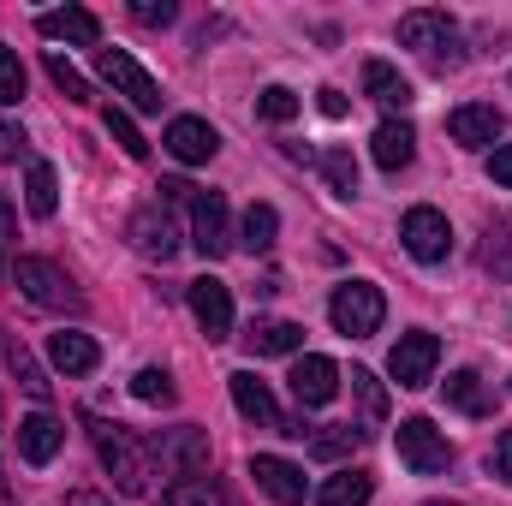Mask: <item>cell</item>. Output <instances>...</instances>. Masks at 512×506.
<instances>
[{"label":"cell","instance_id":"6da1fadb","mask_svg":"<svg viewBox=\"0 0 512 506\" xmlns=\"http://www.w3.org/2000/svg\"><path fill=\"white\" fill-rule=\"evenodd\" d=\"M399 42L405 48H417L435 72H459L465 66V36H459V24L447 18V12H405L399 18Z\"/></svg>","mask_w":512,"mask_h":506},{"label":"cell","instance_id":"7a4b0ae2","mask_svg":"<svg viewBox=\"0 0 512 506\" xmlns=\"http://www.w3.org/2000/svg\"><path fill=\"white\" fill-rule=\"evenodd\" d=\"M12 286H18L30 304H42V310H84V292H78L72 274L54 268L48 256H18V262H12Z\"/></svg>","mask_w":512,"mask_h":506},{"label":"cell","instance_id":"3957f363","mask_svg":"<svg viewBox=\"0 0 512 506\" xmlns=\"http://www.w3.org/2000/svg\"><path fill=\"white\" fill-rule=\"evenodd\" d=\"M328 316H334V328H340L346 340H370V334L382 328V316H387L382 286H370V280H346V286H334Z\"/></svg>","mask_w":512,"mask_h":506},{"label":"cell","instance_id":"277c9868","mask_svg":"<svg viewBox=\"0 0 512 506\" xmlns=\"http://www.w3.org/2000/svg\"><path fill=\"white\" fill-rule=\"evenodd\" d=\"M96 435V453H102V471L120 483V495H149V453L131 441L126 429H114V423H96L90 429Z\"/></svg>","mask_w":512,"mask_h":506},{"label":"cell","instance_id":"5b68a950","mask_svg":"<svg viewBox=\"0 0 512 506\" xmlns=\"http://www.w3.org/2000/svg\"><path fill=\"white\" fill-rule=\"evenodd\" d=\"M393 447H399L405 471H417V477H435V471L453 465V447H447V435H441L429 417H405L399 435H393Z\"/></svg>","mask_w":512,"mask_h":506},{"label":"cell","instance_id":"8992f818","mask_svg":"<svg viewBox=\"0 0 512 506\" xmlns=\"http://www.w3.org/2000/svg\"><path fill=\"white\" fill-rule=\"evenodd\" d=\"M435 364H441V340H435L429 328H411V334H399V346H393V358H387V376L417 393V387L435 381Z\"/></svg>","mask_w":512,"mask_h":506},{"label":"cell","instance_id":"52a82bcc","mask_svg":"<svg viewBox=\"0 0 512 506\" xmlns=\"http://www.w3.org/2000/svg\"><path fill=\"white\" fill-rule=\"evenodd\" d=\"M96 66H102V78L114 84V96H126L137 114H155V108H161V84L131 60L126 48H102V54H96Z\"/></svg>","mask_w":512,"mask_h":506},{"label":"cell","instance_id":"ba28073f","mask_svg":"<svg viewBox=\"0 0 512 506\" xmlns=\"http://www.w3.org/2000/svg\"><path fill=\"white\" fill-rule=\"evenodd\" d=\"M399 239H405V251L417 256V262H447V251H453V227H447V215H441V209H429V203L405 209Z\"/></svg>","mask_w":512,"mask_h":506},{"label":"cell","instance_id":"9c48e42d","mask_svg":"<svg viewBox=\"0 0 512 506\" xmlns=\"http://www.w3.org/2000/svg\"><path fill=\"white\" fill-rule=\"evenodd\" d=\"M227 381H233V405H239V411H245L251 423L274 429V435H292V441H298V435H310L304 423H292V417H286V411L274 405V393H268V387H262V381L251 376V370H239V376H227Z\"/></svg>","mask_w":512,"mask_h":506},{"label":"cell","instance_id":"30bf717a","mask_svg":"<svg viewBox=\"0 0 512 506\" xmlns=\"http://www.w3.org/2000/svg\"><path fill=\"white\" fill-rule=\"evenodd\" d=\"M191 245L203 256L233 251V227H227V197L221 191H197V203H191Z\"/></svg>","mask_w":512,"mask_h":506},{"label":"cell","instance_id":"8fae6325","mask_svg":"<svg viewBox=\"0 0 512 506\" xmlns=\"http://www.w3.org/2000/svg\"><path fill=\"white\" fill-rule=\"evenodd\" d=\"M185 298H191V316H197V328H203L209 340H227V334H233V292H227L215 274L191 280Z\"/></svg>","mask_w":512,"mask_h":506},{"label":"cell","instance_id":"7c38bea8","mask_svg":"<svg viewBox=\"0 0 512 506\" xmlns=\"http://www.w3.org/2000/svg\"><path fill=\"white\" fill-rule=\"evenodd\" d=\"M155 453H161V465L167 471H179V477H209V435L203 429H161L155 435Z\"/></svg>","mask_w":512,"mask_h":506},{"label":"cell","instance_id":"4fadbf2b","mask_svg":"<svg viewBox=\"0 0 512 506\" xmlns=\"http://www.w3.org/2000/svg\"><path fill=\"white\" fill-rule=\"evenodd\" d=\"M286 381H292V399H298V405H328V399L340 393V364L322 358V352H304Z\"/></svg>","mask_w":512,"mask_h":506},{"label":"cell","instance_id":"5bb4252c","mask_svg":"<svg viewBox=\"0 0 512 506\" xmlns=\"http://www.w3.org/2000/svg\"><path fill=\"white\" fill-rule=\"evenodd\" d=\"M167 149H173V161H185V167H203V161H215V149H221V131L209 126V120H197V114H179V120L167 126Z\"/></svg>","mask_w":512,"mask_h":506},{"label":"cell","instance_id":"9a60e30c","mask_svg":"<svg viewBox=\"0 0 512 506\" xmlns=\"http://www.w3.org/2000/svg\"><path fill=\"white\" fill-rule=\"evenodd\" d=\"M251 477H256V489H262L268 501H280V506H304V471H298L292 459L256 453V459H251Z\"/></svg>","mask_w":512,"mask_h":506},{"label":"cell","instance_id":"2e32d148","mask_svg":"<svg viewBox=\"0 0 512 506\" xmlns=\"http://www.w3.org/2000/svg\"><path fill=\"white\" fill-rule=\"evenodd\" d=\"M126 233H131V245L143 256H155V262H173V256H179V233H173V221L161 215V203H155V209H137Z\"/></svg>","mask_w":512,"mask_h":506},{"label":"cell","instance_id":"e0dca14e","mask_svg":"<svg viewBox=\"0 0 512 506\" xmlns=\"http://www.w3.org/2000/svg\"><path fill=\"white\" fill-rule=\"evenodd\" d=\"M36 30H42L48 42H78V48H96V42H102V24H96V12H84V6L42 12V18H36Z\"/></svg>","mask_w":512,"mask_h":506},{"label":"cell","instance_id":"ac0fdd59","mask_svg":"<svg viewBox=\"0 0 512 506\" xmlns=\"http://www.w3.org/2000/svg\"><path fill=\"white\" fill-rule=\"evenodd\" d=\"M48 364H54L60 376H90V370L102 364V352H96V340H90V334L60 328V334H48Z\"/></svg>","mask_w":512,"mask_h":506},{"label":"cell","instance_id":"d6986e66","mask_svg":"<svg viewBox=\"0 0 512 506\" xmlns=\"http://www.w3.org/2000/svg\"><path fill=\"white\" fill-rule=\"evenodd\" d=\"M447 131H453V143H465V149H489V143L501 137V114H495L489 102H465V108L447 114Z\"/></svg>","mask_w":512,"mask_h":506},{"label":"cell","instance_id":"ffe728a7","mask_svg":"<svg viewBox=\"0 0 512 506\" xmlns=\"http://www.w3.org/2000/svg\"><path fill=\"white\" fill-rule=\"evenodd\" d=\"M60 441H66V423L48 417V411H30V417L18 423V453H24L30 465H48V459L60 453Z\"/></svg>","mask_w":512,"mask_h":506},{"label":"cell","instance_id":"44dd1931","mask_svg":"<svg viewBox=\"0 0 512 506\" xmlns=\"http://www.w3.org/2000/svg\"><path fill=\"white\" fill-rule=\"evenodd\" d=\"M370 149H376V167H382V173H399V167H411V155H417V131L405 126V120H382L376 137H370Z\"/></svg>","mask_w":512,"mask_h":506},{"label":"cell","instance_id":"7402d4cb","mask_svg":"<svg viewBox=\"0 0 512 506\" xmlns=\"http://www.w3.org/2000/svg\"><path fill=\"white\" fill-rule=\"evenodd\" d=\"M447 405L465 411V417H489L495 411V393H489V381L477 376V370H453L447 376Z\"/></svg>","mask_w":512,"mask_h":506},{"label":"cell","instance_id":"603a6c76","mask_svg":"<svg viewBox=\"0 0 512 506\" xmlns=\"http://www.w3.org/2000/svg\"><path fill=\"white\" fill-rule=\"evenodd\" d=\"M364 90H370L382 108H393V114H405V108L417 102V96H411V84H405L387 60H370V66H364Z\"/></svg>","mask_w":512,"mask_h":506},{"label":"cell","instance_id":"cb8c5ba5","mask_svg":"<svg viewBox=\"0 0 512 506\" xmlns=\"http://www.w3.org/2000/svg\"><path fill=\"white\" fill-rule=\"evenodd\" d=\"M0 346H6V370H12V376H18V387H24V393H30V399H48V393H54V381L42 376V364H36V358H30V346H24V340H18V334H6V340H0Z\"/></svg>","mask_w":512,"mask_h":506},{"label":"cell","instance_id":"d4e9b609","mask_svg":"<svg viewBox=\"0 0 512 506\" xmlns=\"http://www.w3.org/2000/svg\"><path fill=\"white\" fill-rule=\"evenodd\" d=\"M24 209H30L36 221H48V215L60 209V179H54L48 161H30V173H24Z\"/></svg>","mask_w":512,"mask_h":506},{"label":"cell","instance_id":"484cf974","mask_svg":"<svg viewBox=\"0 0 512 506\" xmlns=\"http://www.w3.org/2000/svg\"><path fill=\"white\" fill-rule=\"evenodd\" d=\"M245 340H251L256 358H286V352L304 346V328H298V322H256Z\"/></svg>","mask_w":512,"mask_h":506},{"label":"cell","instance_id":"4316f807","mask_svg":"<svg viewBox=\"0 0 512 506\" xmlns=\"http://www.w3.org/2000/svg\"><path fill=\"white\" fill-rule=\"evenodd\" d=\"M274 233H280V215H274V203H251L245 209V221H239V245L251 256L274 251Z\"/></svg>","mask_w":512,"mask_h":506},{"label":"cell","instance_id":"83f0119b","mask_svg":"<svg viewBox=\"0 0 512 506\" xmlns=\"http://www.w3.org/2000/svg\"><path fill=\"white\" fill-rule=\"evenodd\" d=\"M370 495H376V483H370L364 471H340V477L322 483L316 506H370Z\"/></svg>","mask_w":512,"mask_h":506},{"label":"cell","instance_id":"f1b7e54d","mask_svg":"<svg viewBox=\"0 0 512 506\" xmlns=\"http://www.w3.org/2000/svg\"><path fill=\"white\" fill-rule=\"evenodd\" d=\"M161 506H227V495L215 477H179L161 489Z\"/></svg>","mask_w":512,"mask_h":506},{"label":"cell","instance_id":"f546056e","mask_svg":"<svg viewBox=\"0 0 512 506\" xmlns=\"http://www.w3.org/2000/svg\"><path fill=\"white\" fill-rule=\"evenodd\" d=\"M48 78H54V90H60L72 108H84V102H90V78H84V72H78L60 48H48Z\"/></svg>","mask_w":512,"mask_h":506},{"label":"cell","instance_id":"4dcf8cb0","mask_svg":"<svg viewBox=\"0 0 512 506\" xmlns=\"http://www.w3.org/2000/svg\"><path fill=\"white\" fill-rule=\"evenodd\" d=\"M316 167H322V179H328L334 197H358V161H352L346 149H322Z\"/></svg>","mask_w":512,"mask_h":506},{"label":"cell","instance_id":"1f68e13d","mask_svg":"<svg viewBox=\"0 0 512 506\" xmlns=\"http://www.w3.org/2000/svg\"><path fill=\"white\" fill-rule=\"evenodd\" d=\"M358 441H364V429H352V423L310 429V453H316V459H346V453H358Z\"/></svg>","mask_w":512,"mask_h":506},{"label":"cell","instance_id":"d6a6232c","mask_svg":"<svg viewBox=\"0 0 512 506\" xmlns=\"http://www.w3.org/2000/svg\"><path fill=\"white\" fill-rule=\"evenodd\" d=\"M483 268H489L495 280H507V274H512V215L489 221V239H483Z\"/></svg>","mask_w":512,"mask_h":506},{"label":"cell","instance_id":"836d02e7","mask_svg":"<svg viewBox=\"0 0 512 506\" xmlns=\"http://www.w3.org/2000/svg\"><path fill=\"white\" fill-rule=\"evenodd\" d=\"M352 393H358V411L370 417V423H382L387 417V387L370 370H352Z\"/></svg>","mask_w":512,"mask_h":506},{"label":"cell","instance_id":"e575fe53","mask_svg":"<svg viewBox=\"0 0 512 506\" xmlns=\"http://www.w3.org/2000/svg\"><path fill=\"white\" fill-rule=\"evenodd\" d=\"M108 137L126 149L131 161H143V155H149V143H143V131H137V120H131L126 108H108Z\"/></svg>","mask_w":512,"mask_h":506},{"label":"cell","instance_id":"d590c367","mask_svg":"<svg viewBox=\"0 0 512 506\" xmlns=\"http://www.w3.org/2000/svg\"><path fill=\"white\" fill-rule=\"evenodd\" d=\"M256 114H262V120H274V126H286V120L298 114V96H292L286 84H268V90L256 96Z\"/></svg>","mask_w":512,"mask_h":506},{"label":"cell","instance_id":"8d00e7d4","mask_svg":"<svg viewBox=\"0 0 512 506\" xmlns=\"http://www.w3.org/2000/svg\"><path fill=\"white\" fill-rule=\"evenodd\" d=\"M131 393H137L143 405H173V376H167V370H137V376H131Z\"/></svg>","mask_w":512,"mask_h":506},{"label":"cell","instance_id":"74e56055","mask_svg":"<svg viewBox=\"0 0 512 506\" xmlns=\"http://www.w3.org/2000/svg\"><path fill=\"white\" fill-rule=\"evenodd\" d=\"M12 102H24V66L12 48H0V108H12Z\"/></svg>","mask_w":512,"mask_h":506},{"label":"cell","instance_id":"f35d334b","mask_svg":"<svg viewBox=\"0 0 512 506\" xmlns=\"http://www.w3.org/2000/svg\"><path fill=\"white\" fill-rule=\"evenodd\" d=\"M131 18H137V24H173L179 6H173V0H131Z\"/></svg>","mask_w":512,"mask_h":506},{"label":"cell","instance_id":"ab89813d","mask_svg":"<svg viewBox=\"0 0 512 506\" xmlns=\"http://www.w3.org/2000/svg\"><path fill=\"white\" fill-rule=\"evenodd\" d=\"M489 477H495V483H512V429H501V441H495V453H489Z\"/></svg>","mask_w":512,"mask_h":506},{"label":"cell","instance_id":"60d3db41","mask_svg":"<svg viewBox=\"0 0 512 506\" xmlns=\"http://www.w3.org/2000/svg\"><path fill=\"white\" fill-rule=\"evenodd\" d=\"M489 179H495V185H507V191H512V143H501V149L489 155Z\"/></svg>","mask_w":512,"mask_h":506},{"label":"cell","instance_id":"b9f144b4","mask_svg":"<svg viewBox=\"0 0 512 506\" xmlns=\"http://www.w3.org/2000/svg\"><path fill=\"white\" fill-rule=\"evenodd\" d=\"M161 203H197V185H185V179H161Z\"/></svg>","mask_w":512,"mask_h":506},{"label":"cell","instance_id":"7bdbcfd3","mask_svg":"<svg viewBox=\"0 0 512 506\" xmlns=\"http://www.w3.org/2000/svg\"><path fill=\"white\" fill-rule=\"evenodd\" d=\"M18 155H24V131L0 126V167H6V161H18Z\"/></svg>","mask_w":512,"mask_h":506},{"label":"cell","instance_id":"ee69618b","mask_svg":"<svg viewBox=\"0 0 512 506\" xmlns=\"http://www.w3.org/2000/svg\"><path fill=\"white\" fill-rule=\"evenodd\" d=\"M12 239H18V215H12V203L0 197V256L12 251Z\"/></svg>","mask_w":512,"mask_h":506},{"label":"cell","instance_id":"f6af8a7d","mask_svg":"<svg viewBox=\"0 0 512 506\" xmlns=\"http://www.w3.org/2000/svg\"><path fill=\"white\" fill-rule=\"evenodd\" d=\"M316 96H322L316 108H322L328 120H346V96H340V90H316Z\"/></svg>","mask_w":512,"mask_h":506},{"label":"cell","instance_id":"bcb514c9","mask_svg":"<svg viewBox=\"0 0 512 506\" xmlns=\"http://www.w3.org/2000/svg\"><path fill=\"white\" fill-rule=\"evenodd\" d=\"M66 506H108V501H102L96 489H72V495H66Z\"/></svg>","mask_w":512,"mask_h":506},{"label":"cell","instance_id":"7dc6e473","mask_svg":"<svg viewBox=\"0 0 512 506\" xmlns=\"http://www.w3.org/2000/svg\"><path fill=\"white\" fill-rule=\"evenodd\" d=\"M0 506H12V495H6V471H0Z\"/></svg>","mask_w":512,"mask_h":506},{"label":"cell","instance_id":"c3c4849f","mask_svg":"<svg viewBox=\"0 0 512 506\" xmlns=\"http://www.w3.org/2000/svg\"><path fill=\"white\" fill-rule=\"evenodd\" d=\"M423 506H453V501H423Z\"/></svg>","mask_w":512,"mask_h":506}]
</instances>
